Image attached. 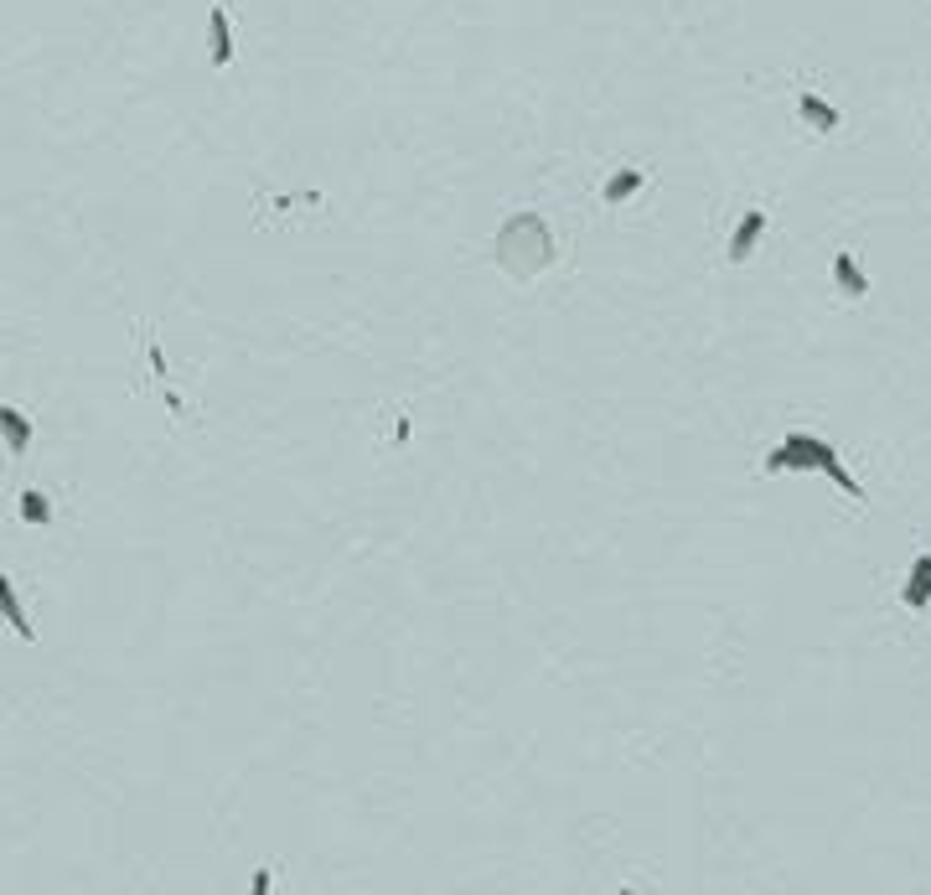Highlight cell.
Returning a JSON list of instances; mask_svg holds the SVG:
<instances>
[{
    "instance_id": "cell-7",
    "label": "cell",
    "mask_w": 931,
    "mask_h": 895,
    "mask_svg": "<svg viewBox=\"0 0 931 895\" xmlns=\"http://www.w3.org/2000/svg\"><path fill=\"white\" fill-rule=\"evenodd\" d=\"M797 114H802V125H813L818 135H833V130H838V109H833L828 99H818L813 88L797 99Z\"/></svg>"
},
{
    "instance_id": "cell-10",
    "label": "cell",
    "mask_w": 931,
    "mask_h": 895,
    "mask_svg": "<svg viewBox=\"0 0 931 895\" xmlns=\"http://www.w3.org/2000/svg\"><path fill=\"white\" fill-rule=\"evenodd\" d=\"M21 518L32 523V528H52V502H47V492H21Z\"/></svg>"
},
{
    "instance_id": "cell-6",
    "label": "cell",
    "mask_w": 931,
    "mask_h": 895,
    "mask_svg": "<svg viewBox=\"0 0 931 895\" xmlns=\"http://www.w3.org/2000/svg\"><path fill=\"white\" fill-rule=\"evenodd\" d=\"M0 435H6V451H11L16 461L32 451V420H26L16 404H0Z\"/></svg>"
},
{
    "instance_id": "cell-4",
    "label": "cell",
    "mask_w": 931,
    "mask_h": 895,
    "mask_svg": "<svg viewBox=\"0 0 931 895\" xmlns=\"http://www.w3.org/2000/svg\"><path fill=\"white\" fill-rule=\"evenodd\" d=\"M761 233H766V213H745L740 223H735V233H730V264H745L750 254H756V244H761Z\"/></svg>"
},
{
    "instance_id": "cell-12",
    "label": "cell",
    "mask_w": 931,
    "mask_h": 895,
    "mask_svg": "<svg viewBox=\"0 0 931 895\" xmlns=\"http://www.w3.org/2000/svg\"><path fill=\"white\" fill-rule=\"evenodd\" d=\"M269 885H275V880H269V870H254V895H269Z\"/></svg>"
},
{
    "instance_id": "cell-8",
    "label": "cell",
    "mask_w": 931,
    "mask_h": 895,
    "mask_svg": "<svg viewBox=\"0 0 931 895\" xmlns=\"http://www.w3.org/2000/svg\"><path fill=\"white\" fill-rule=\"evenodd\" d=\"M0 611H6L11 632H16L21 642H37V626H32V616L21 611V595H16V585H11V580H0Z\"/></svg>"
},
{
    "instance_id": "cell-1",
    "label": "cell",
    "mask_w": 931,
    "mask_h": 895,
    "mask_svg": "<svg viewBox=\"0 0 931 895\" xmlns=\"http://www.w3.org/2000/svg\"><path fill=\"white\" fill-rule=\"evenodd\" d=\"M766 471H828L854 502H864L859 476H849L844 461H838V451H833L828 440H818L813 430H792L787 440H776L771 451H766Z\"/></svg>"
},
{
    "instance_id": "cell-9",
    "label": "cell",
    "mask_w": 931,
    "mask_h": 895,
    "mask_svg": "<svg viewBox=\"0 0 931 895\" xmlns=\"http://www.w3.org/2000/svg\"><path fill=\"white\" fill-rule=\"evenodd\" d=\"M642 187H647V171H637V166H621V171L611 176V182L600 187V197H606V207H621L626 197H637Z\"/></svg>"
},
{
    "instance_id": "cell-5",
    "label": "cell",
    "mask_w": 931,
    "mask_h": 895,
    "mask_svg": "<svg viewBox=\"0 0 931 895\" xmlns=\"http://www.w3.org/2000/svg\"><path fill=\"white\" fill-rule=\"evenodd\" d=\"M900 601H906L911 611H926L931 606V554H916L911 559V575H906V585H900Z\"/></svg>"
},
{
    "instance_id": "cell-11",
    "label": "cell",
    "mask_w": 931,
    "mask_h": 895,
    "mask_svg": "<svg viewBox=\"0 0 931 895\" xmlns=\"http://www.w3.org/2000/svg\"><path fill=\"white\" fill-rule=\"evenodd\" d=\"M145 357H150V373L166 378V357H161V342L156 337H145Z\"/></svg>"
},
{
    "instance_id": "cell-2",
    "label": "cell",
    "mask_w": 931,
    "mask_h": 895,
    "mask_svg": "<svg viewBox=\"0 0 931 895\" xmlns=\"http://www.w3.org/2000/svg\"><path fill=\"white\" fill-rule=\"evenodd\" d=\"M207 42H213V68H228L233 63V26H228V6L223 0H213V11H207Z\"/></svg>"
},
{
    "instance_id": "cell-3",
    "label": "cell",
    "mask_w": 931,
    "mask_h": 895,
    "mask_svg": "<svg viewBox=\"0 0 931 895\" xmlns=\"http://www.w3.org/2000/svg\"><path fill=\"white\" fill-rule=\"evenodd\" d=\"M833 285H838V295H844V301H864V295H869V280H864L859 259H854L849 249L833 254Z\"/></svg>"
}]
</instances>
